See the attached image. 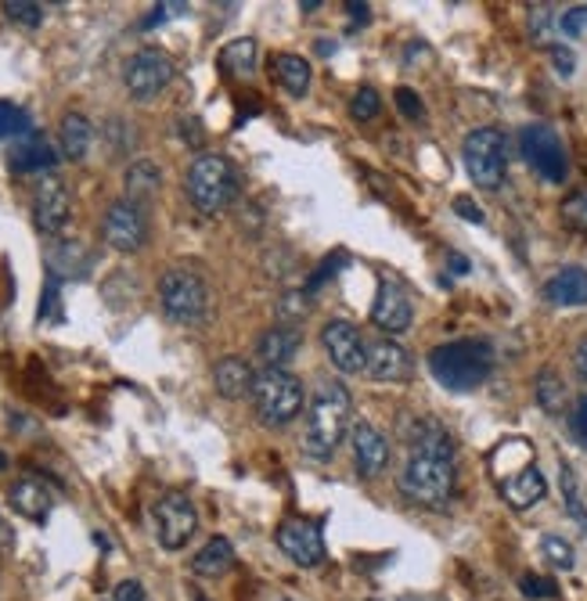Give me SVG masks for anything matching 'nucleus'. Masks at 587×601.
Here are the masks:
<instances>
[{
	"instance_id": "1",
	"label": "nucleus",
	"mask_w": 587,
	"mask_h": 601,
	"mask_svg": "<svg viewBox=\"0 0 587 601\" xmlns=\"http://www.w3.org/2000/svg\"><path fill=\"white\" fill-rule=\"evenodd\" d=\"M429 371L450 393H472L490 379L494 346L487 338H455L429 354Z\"/></svg>"
},
{
	"instance_id": "2",
	"label": "nucleus",
	"mask_w": 587,
	"mask_h": 601,
	"mask_svg": "<svg viewBox=\"0 0 587 601\" xmlns=\"http://www.w3.org/2000/svg\"><path fill=\"white\" fill-rule=\"evenodd\" d=\"M349 393L346 385L324 382L307 407V429H303V450L318 461H329L335 447L343 444L346 425H349Z\"/></svg>"
},
{
	"instance_id": "3",
	"label": "nucleus",
	"mask_w": 587,
	"mask_h": 601,
	"mask_svg": "<svg viewBox=\"0 0 587 601\" xmlns=\"http://www.w3.org/2000/svg\"><path fill=\"white\" fill-rule=\"evenodd\" d=\"M188 199L202 217H217L239 199L242 177L228 155H199L188 169Z\"/></svg>"
},
{
	"instance_id": "4",
	"label": "nucleus",
	"mask_w": 587,
	"mask_h": 601,
	"mask_svg": "<svg viewBox=\"0 0 587 601\" xmlns=\"http://www.w3.org/2000/svg\"><path fill=\"white\" fill-rule=\"evenodd\" d=\"M400 494L411 504L422 508H447L455 497V461L439 458V453H408V464L400 472Z\"/></svg>"
},
{
	"instance_id": "5",
	"label": "nucleus",
	"mask_w": 587,
	"mask_h": 601,
	"mask_svg": "<svg viewBox=\"0 0 587 601\" xmlns=\"http://www.w3.org/2000/svg\"><path fill=\"white\" fill-rule=\"evenodd\" d=\"M253 407H256V418L267 429L289 425L292 418H299V411H303V382L292 375V371H285V368L256 371Z\"/></svg>"
},
{
	"instance_id": "6",
	"label": "nucleus",
	"mask_w": 587,
	"mask_h": 601,
	"mask_svg": "<svg viewBox=\"0 0 587 601\" xmlns=\"http://www.w3.org/2000/svg\"><path fill=\"white\" fill-rule=\"evenodd\" d=\"M159 306L174 324H199L209 310V285L188 267H169L159 278Z\"/></svg>"
},
{
	"instance_id": "7",
	"label": "nucleus",
	"mask_w": 587,
	"mask_h": 601,
	"mask_svg": "<svg viewBox=\"0 0 587 601\" xmlns=\"http://www.w3.org/2000/svg\"><path fill=\"white\" fill-rule=\"evenodd\" d=\"M461 155H465V169L469 177L476 180L480 188H501L505 169H508V138L498 127H480L472 130L465 144H461Z\"/></svg>"
},
{
	"instance_id": "8",
	"label": "nucleus",
	"mask_w": 587,
	"mask_h": 601,
	"mask_svg": "<svg viewBox=\"0 0 587 601\" xmlns=\"http://www.w3.org/2000/svg\"><path fill=\"white\" fill-rule=\"evenodd\" d=\"M519 152H523L526 166L534 169L540 180L548 184H562L570 174V158L566 149H562L559 133L545 127V123H529V127L519 130Z\"/></svg>"
},
{
	"instance_id": "9",
	"label": "nucleus",
	"mask_w": 587,
	"mask_h": 601,
	"mask_svg": "<svg viewBox=\"0 0 587 601\" xmlns=\"http://www.w3.org/2000/svg\"><path fill=\"white\" fill-rule=\"evenodd\" d=\"M123 84H127V94L133 101H141V105L144 101H155L174 84V62L159 48H141L123 65Z\"/></svg>"
},
{
	"instance_id": "10",
	"label": "nucleus",
	"mask_w": 587,
	"mask_h": 601,
	"mask_svg": "<svg viewBox=\"0 0 587 601\" xmlns=\"http://www.w3.org/2000/svg\"><path fill=\"white\" fill-rule=\"evenodd\" d=\"M101 238H105L109 248H116L123 256H133L149 245V213L144 206L130 199H116L101 220Z\"/></svg>"
},
{
	"instance_id": "11",
	"label": "nucleus",
	"mask_w": 587,
	"mask_h": 601,
	"mask_svg": "<svg viewBox=\"0 0 587 601\" xmlns=\"http://www.w3.org/2000/svg\"><path fill=\"white\" fill-rule=\"evenodd\" d=\"M152 523H155V540H159L166 551H180V548H188L191 537H195L199 512H195V504H191V497L174 490V494H163L159 501L152 504Z\"/></svg>"
},
{
	"instance_id": "12",
	"label": "nucleus",
	"mask_w": 587,
	"mask_h": 601,
	"mask_svg": "<svg viewBox=\"0 0 587 601\" xmlns=\"http://www.w3.org/2000/svg\"><path fill=\"white\" fill-rule=\"evenodd\" d=\"M73 217V195L62 177H40L37 191H33V223L40 234H62L65 223Z\"/></svg>"
},
{
	"instance_id": "13",
	"label": "nucleus",
	"mask_w": 587,
	"mask_h": 601,
	"mask_svg": "<svg viewBox=\"0 0 587 601\" xmlns=\"http://www.w3.org/2000/svg\"><path fill=\"white\" fill-rule=\"evenodd\" d=\"M321 349H324V357L332 360V368L343 371V375L365 371L368 346H365V338H360L357 324L343 321V317H335V321L321 328Z\"/></svg>"
},
{
	"instance_id": "14",
	"label": "nucleus",
	"mask_w": 587,
	"mask_h": 601,
	"mask_svg": "<svg viewBox=\"0 0 587 601\" xmlns=\"http://www.w3.org/2000/svg\"><path fill=\"white\" fill-rule=\"evenodd\" d=\"M281 554H289V562L303 565V570H314V565L324 562V533L318 523H307V519H285L275 533Z\"/></svg>"
},
{
	"instance_id": "15",
	"label": "nucleus",
	"mask_w": 587,
	"mask_h": 601,
	"mask_svg": "<svg viewBox=\"0 0 587 601\" xmlns=\"http://www.w3.org/2000/svg\"><path fill=\"white\" fill-rule=\"evenodd\" d=\"M414 321V310H411V299L397 281L382 278L379 281V296L375 306H371V324L382 328L386 335H404Z\"/></svg>"
},
{
	"instance_id": "16",
	"label": "nucleus",
	"mask_w": 587,
	"mask_h": 601,
	"mask_svg": "<svg viewBox=\"0 0 587 601\" xmlns=\"http://www.w3.org/2000/svg\"><path fill=\"white\" fill-rule=\"evenodd\" d=\"M349 447H354V464L365 479H375L390 469V439L371 422H354L349 429Z\"/></svg>"
},
{
	"instance_id": "17",
	"label": "nucleus",
	"mask_w": 587,
	"mask_h": 601,
	"mask_svg": "<svg viewBox=\"0 0 587 601\" xmlns=\"http://www.w3.org/2000/svg\"><path fill=\"white\" fill-rule=\"evenodd\" d=\"M365 371H368L371 382H386V385L408 382L411 379V354L397 343V338H379V343L368 346Z\"/></svg>"
},
{
	"instance_id": "18",
	"label": "nucleus",
	"mask_w": 587,
	"mask_h": 601,
	"mask_svg": "<svg viewBox=\"0 0 587 601\" xmlns=\"http://www.w3.org/2000/svg\"><path fill=\"white\" fill-rule=\"evenodd\" d=\"M8 501L22 519H29V523H48V515L54 508V494L40 475H22V479L11 483Z\"/></svg>"
},
{
	"instance_id": "19",
	"label": "nucleus",
	"mask_w": 587,
	"mask_h": 601,
	"mask_svg": "<svg viewBox=\"0 0 587 601\" xmlns=\"http://www.w3.org/2000/svg\"><path fill=\"white\" fill-rule=\"evenodd\" d=\"M8 166L15 174H43L48 177L54 166H59V152L51 149V141L43 133H26L15 149L8 152Z\"/></svg>"
},
{
	"instance_id": "20",
	"label": "nucleus",
	"mask_w": 587,
	"mask_h": 601,
	"mask_svg": "<svg viewBox=\"0 0 587 601\" xmlns=\"http://www.w3.org/2000/svg\"><path fill=\"white\" fill-rule=\"evenodd\" d=\"M299 346H303L299 328L275 324L256 338V357L264 360V368H285L289 360L299 354Z\"/></svg>"
},
{
	"instance_id": "21",
	"label": "nucleus",
	"mask_w": 587,
	"mask_h": 601,
	"mask_svg": "<svg viewBox=\"0 0 587 601\" xmlns=\"http://www.w3.org/2000/svg\"><path fill=\"white\" fill-rule=\"evenodd\" d=\"M548 494V483H545V475H540V469H523V472H515V475H505L501 479V497L512 508H519V512H526V508H534L540 504V497Z\"/></svg>"
},
{
	"instance_id": "22",
	"label": "nucleus",
	"mask_w": 587,
	"mask_h": 601,
	"mask_svg": "<svg viewBox=\"0 0 587 601\" xmlns=\"http://www.w3.org/2000/svg\"><path fill=\"white\" fill-rule=\"evenodd\" d=\"M253 382H256V371L250 360L242 357H224L217 368H213V385L224 400H242V396L253 393Z\"/></svg>"
},
{
	"instance_id": "23",
	"label": "nucleus",
	"mask_w": 587,
	"mask_h": 601,
	"mask_svg": "<svg viewBox=\"0 0 587 601\" xmlns=\"http://www.w3.org/2000/svg\"><path fill=\"white\" fill-rule=\"evenodd\" d=\"M545 299L556 306H587V270L562 267L545 281Z\"/></svg>"
},
{
	"instance_id": "24",
	"label": "nucleus",
	"mask_w": 587,
	"mask_h": 601,
	"mask_svg": "<svg viewBox=\"0 0 587 601\" xmlns=\"http://www.w3.org/2000/svg\"><path fill=\"white\" fill-rule=\"evenodd\" d=\"M270 69H275V79L289 90V94L303 98V94L310 90L314 69H310V62L303 59V54L281 51V54H275V59H270Z\"/></svg>"
},
{
	"instance_id": "25",
	"label": "nucleus",
	"mask_w": 587,
	"mask_h": 601,
	"mask_svg": "<svg viewBox=\"0 0 587 601\" xmlns=\"http://www.w3.org/2000/svg\"><path fill=\"white\" fill-rule=\"evenodd\" d=\"M217 65L224 76L231 79H253L256 73V40L253 37H239L231 43H224L217 54Z\"/></svg>"
},
{
	"instance_id": "26",
	"label": "nucleus",
	"mask_w": 587,
	"mask_h": 601,
	"mask_svg": "<svg viewBox=\"0 0 587 601\" xmlns=\"http://www.w3.org/2000/svg\"><path fill=\"white\" fill-rule=\"evenodd\" d=\"M411 450L419 453H439V458H450L455 461V439H450V433L439 422H433V418H419V422L411 425Z\"/></svg>"
},
{
	"instance_id": "27",
	"label": "nucleus",
	"mask_w": 587,
	"mask_h": 601,
	"mask_svg": "<svg viewBox=\"0 0 587 601\" xmlns=\"http://www.w3.org/2000/svg\"><path fill=\"white\" fill-rule=\"evenodd\" d=\"M59 141H62V155L73 158V163H80V158H87V152H90V141H94V127H90L87 116H80V112H65Z\"/></svg>"
},
{
	"instance_id": "28",
	"label": "nucleus",
	"mask_w": 587,
	"mask_h": 601,
	"mask_svg": "<svg viewBox=\"0 0 587 601\" xmlns=\"http://www.w3.org/2000/svg\"><path fill=\"white\" fill-rule=\"evenodd\" d=\"M127 199L130 202H138V206H144V202H152L155 195H159V188H163V169L149 163V158H141V163H133L127 169Z\"/></svg>"
},
{
	"instance_id": "29",
	"label": "nucleus",
	"mask_w": 587,
	"mask_h": 601,
	"mask_svg": "<svg viewBox=\"0 0 587 601\" xmlns=\"http://www.w3.org/2000/svg\"><path fill=\"white\" fill-rule=\"evenodd\" d=\"M234 565V548L228 537H209L202 551L191 559V570L199 576H224Z\"/></svg>"
},
{
	"instance_id": "30",
	"label": "nucleus",
	"mask_w": 587,
	"mask_h": 601,
	"mask_svg": "<svg viewBox=\"0 0 587 601\" xmlns=\"http://www.w3.org/2000/svg\"><path fill=\"white\" fill-rule=\"evenodd\" d=\"M537 404L545 407L548 414H559L566 407V385L559 382V375L551 368H545L537 375Z\"/></svg>"
},
{
	"instance_id": "31",
	"label": "nucleus",
	"mask_w": 587,
	"mask_h": 601,
	"mask_svg": "<svg viewBox=\"0 0 587 601\" xmlns=\"http://www.w3.org/2000/svg\"><path fill=\"white\" fill-rule=\"evenodd\" d=\"M307 314H310L307 292H285V296L278 299V321L285 324V328H296Z\"/></svg>"
},
{
	"instance_id": "32",
	"label": "nucleus",
	"mask_w": 587,
	"mask_h": 601,
	"mask_svg": "<svg viewBox=\"0 0 587 601\" xmlns=\"http://www.w3.org/2000/svg\"><path fill=\"white\" fill-rule=\"evenodd\" d=\"M4 15L22 29H37L43 22V4H37V0H8Z\"/></svg>"
},
{
	"instance_id": "33",
	"label": "nucleus",
	"mask_w": 587,
	"mask_h": 601,
	"mask_svg": "<svg viewBox=\"0 0 587 601\" xmlns=\"http://www.w3.org/2000/svg\"><path fill=\"white\" fill-rule=\"evenodd\" d=\"M559 479H562V497H566V512L577 519V523L584 526L587 533V508L580 501V490H577V475H573L570 464H562V472H559Z\"/></svg>"
},
{
	"instance_id": "34",
	"label": "nucleus",
	"mask_w": 587,
	"mask_h": 601,
	"mask_svg": "<svg viewBox=\"0 0 587 601\" xmlns=\"http://www.w3.org/2000/svg\"><path fill=\"white\" fill-rule=\"evenodd\" d=\"M22 133H33L29 130V116L18 105H11V101H0V141H4V138H22Z\"/></svg>"
},
{
	"instance_id": "35",
	"label": "nucleus",
	"mask_w": 587,
	"mask_h": 601,
	"mask_svg": "<svg viewBox=\"0 0 587 601\" xmlns=\"http://www.w3.org/2000/svg\"><path fill=\"white\" fill-rule=\"evenodd\" d=\"M379 112H382V101H379V94L371 87H360L357 94H354V101H349V116H354L357 123L375 119Z\"/></svg>"
},
{
	"instance_id": "36",
	"label": "nucleus",
	"mask_w": 587,
	"mask_h": 601,
	"mask_svg": "<svg viewBox=\"0 0 587 601\" xmlns=\"http://www.w3.org/2000/svg\"><path fill=\"white\" fill-rule=\"evenodd\" d=\"M562 220L587 234V188H580V191H573V195H566V202H562Z\"/></svg>"
},
{
	"instance_id": "37",
	"label": "nucleus",
	"mask_w": 587,
	"mask_h": 601,
	"mask_svg": "<svg viewBox=\"0 0 587 601\" xmlns=\"http://www.w3.org/2000/svg\"><path fill=\"white\" fill-rule=\"evenodd\" d=\"M540 551H545V559L556 565V570H573L577 559H573V548L562 537H545L540 540Z\"/></svg>"
},
{
	"instance_id": "38",
	"label": "nucleus",
	"mask_w": 587,
	"mask_h": 601,
	"mask_svg": "<svg viewBox=\"0 0 587 601\" xmlns=\"http://www.w3.org/2000/svg\"><path fill=\"white\" fill-rule=\"evenodd\" d=\"M519 591H523L526 598H534V601H551V598H559V587L548 580V576H537V573H526L523 580H519Z\"/></svg>"
},
{
	"instance_id": "39",
	"label": "nucleus",
	"mask_w": 587,
	"mask_h": 601,
	"mask_svg": "<svg viewBox=\"0 0 587 601\" xmlns=\"http://www.w3.org/2000/svg\"><path fill=\"white\" fill-rule=\"evenodd\" d=\"M393 101H397V108H400V116H404V119H414V123H419V119L425 116V105H422V98L414 94L411 87H400L397 94H393Z\"/></svg>"
},
{
	"instance_id": "40",
	"label": "nucleus",
	"mask_w": 587,
	"mask_h": 601,
	"mask_svg": "<svg viewBox=\"0 0 587 601\" xmlns=\"http://www.w3.org/2000/svg\"><path fill=\"white\" fill-rule=\"evenodd\" d=\"M62 321L59 314V278L48 274V289H43V299H40V310H37V321Z\"/></svg>"
},
{
	"instance_id": "41",
	"label": "nucleus",
	"mask_w": 587,
	"mask_h": 601,
	"mask_svg": "<svg viewBox=\"0 0 587 601\" xmlns=\"http://www.w3.org/2000/svg\"><path fill=\"white\" fill-rule=\"evenodd\" d=\"M548 54H551V62H556V73L562 79H570L573 73H577V54H573L570 48H562V43H551Z\"/></svg>"
},
{
	"instance_id": "42",
	"label": "nucleus",
	"mask_w": 587,
	"mask_h": 601,
	"mask_svg": "<svg viewBox=\"0 0 587 601\" xmlns=\"http://www.w3.org/2000/svg\"><path fill=\"white\" fill-rule=\"evenodd\" d=\"M529 33H534V40H545L551 33V8L548 4H529Z\"/></svg>"
},
{
	"instance_id": "43",
	"label": "nucleus",
	"mask_w": 587,
	"mask_h": 601,
	"mask_svg": "<svg viewBox=\"0 0 587 601\" xmlns=\"http://www.w3.org/2000/svg\"><path fill=\"white\" fill-rule=\"evenodd\" d=\"M562 33H566V37H580V33L587 29V4H577V8H570L566 15H562Z\"/></svg>"
},
{
	"instance_id": "44",
	"label": "nucleus",
	"mask_w": 587,
	"mask_h": 601,
	"mask_svg": "<svg viewBox=\"0 0 587 601\" xmlns=\"http://www.w3.org/2000/svg\"><path fill=\"white\" fill-rule=\"evenodd\" d=\"M339 264H343V253H339V256H329V259H324V264L318 267V270H314V274L307 278V292H314V289H321L324 285V281H329L332 274H335V270H339Z\"/></svg>"
},
{
	"instance_id": "45",
	"label": "nucleus",
	"mask_w": 587,
	"mask_h": 601,
	"mask_svg": "<svg viewBox=\"0 0 587 601\" xmlns=\"http://www.w3.org/2000/svg\"><path fill=\"white\" fill-rule=\"evenodd\" d=\"M184 8H188V4H180V0H174V4H155V11L141 22V26H144V29H152V26H159V22H166V18L184 15Z\"/></svg>"
},
{
	"instance_id": "46",
	"label": "nucleus",
	"mask_w": 587,
	"mask_h": 601,
	"mask_svg": "<svg viewBox=\"0 0 587 601\" xmlns=\"http://www.w3.org/2000/svg\"><path fill=\"white\" fill-rule=\"evenodd\" d=\"M455 213H458L461 220H469V223H483V209L469 195H458L455 199Z\"/></svg>"
},
{
	"instance_id": "47",
	"label": "nucleus",
	"mask_w": 587,
	"mask_h": 601,
	"mask_svg": "<svg viewBox=\"0 0 587 601\" xmlns=\"http://www.w3.org/2000/svg\"><path fill=\"white\" fill-rule=\"evenodd\" d=\"M573 436L587 447V396H580L577 411H573Z\"/></svg>"
},
{
	"instance_id": "48",
	"label": "nucleus",
	"mask_w": 587,
	"mask_h": 601,
	"mask_svg": "<svg viewBox=\"0 0 587 601\" xmlns=\"http://www.w3.org/2000/svg\"><path fill=\"white\" fill-rule=\"evenodd\" d=\"M116 601H144V587L138 580H123L116 587Z\"/></svg>"
},
{
	"instance_id": "49",
	"label": "nucleus",
	"mask_w": 587,
	"mask_h": 601,
	"mask_svg": "<svg viewBox=\"0 0 587 601\" xmlns=\"http://www.w3.org/2000/svg\"><path fill=\"white\" fill-rule=\"evenodd\" d=\"M573 365H577V375L587 382V338L577 343V354H573Z\"/></svg>"
},
{
	"instance_id": "50",
	"label": "nucleus",
	"mask_w": 587,
	"mask_h": 601,
	"mask_svg": "<svg viewBox=\"0 0 587 601\" xmlns=\"http://www.w3.org/2000/svg\"><path fill=\"white\" fill-rule=\"evenodd\" d=\"M346 11H349V15H354V22H368V18H371L368 4H360V0H349V4H346Z\"/></svg>"
},
{
	"instance_id": "51",
	"label": "nucleus",
	"mask_w": 587,
	"mask_h": 601,
	"mask_svg": "<svg viewBox=\"0 0 587 601\" xmlns=\"http://www.w3.org/2000/svg\"><path fill=\"white\" fill-rule=\"evenodd\" d=\"M447 264H450V270H455V274H469V270H472V267H469V259L461 256V253H450V256H447Z\"/></svg>"
},
{
	"instance_id": "52",
	"label": "nucleus",
	"mask_w": 587,
	"mask_h": 601,
	"mask_svg": "<svg viewBox=\"0 0 587 601\" xmlns=\"http://www.w3.org/2000/svg\"><path fill=\"white\" fill-rule=\"evenodd\" d=\"M15 544V533H11V526L4 523V515H0V548H11Z\"/></svg>"
},
{
	"instance_id": "53",
	"label": "nucleus",
	"mask_w": 587,
	"mask_h": 601,
	"mask_svg": "<svg viewBox=\"0 0 587 601\" xmlns=\"http://www.w3.org/2000/svg\"><path fill=\"white\" fill-rule=\"evenodd\" d=\"M303 11H307V15H314V11H318V8H324L321 4V0H303V4H299Z\"/></svg>"
},
{
	"instance_id": "54",
	"label": "nucleus",
	"mask_w": 587,
	"mask_h": 601,
	"mask_svg": "<svg viewBox=\"0 0 587 601\" xmlns=\"http://www.w3.org/2000/svg\"><path fill=\"white\" fill-rule=\"evenodd\" d=\"M4 464H8V458H4V453H0V469H4Z\"/></svg>"
},
{
	"instance_id": "55",
	"label": "nucleus",
	"mask_w": 587,
	"mask_h": 601,
	"mask_svg": "<svg viewBox=\"0 0 587 601\" xmlns=\"http://www.w3.org/2000/svg\"><path fill=\"white\" fill-rule=\"evenodd\" d=\"M195 601H209V598L206 594H195Z\"/></svg>"
}]
</instances>
